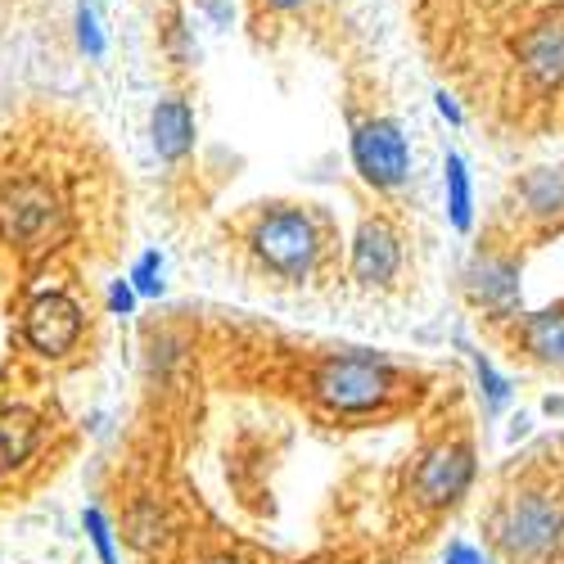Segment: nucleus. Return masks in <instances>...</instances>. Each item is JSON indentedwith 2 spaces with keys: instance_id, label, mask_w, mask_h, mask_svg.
<instances>
[{
  "instance_id": "2eb2a0df",
  "label": "nucleus",
  "mask_w": 564,
  "mask_h": 564,
  "mask_svg": "<svg viewBox=\"0 0 564 564\" xmlns=\"http://www.w3.org/2000/svg\"><path fill=\"white\" fill-rule=\"evenodd\" d=\"M172 538V520H167V510L154 501V497H135L122 514V542L140 555H154L163 551Z\"/></svg>"
},
{
  "instance_id": "9b49d317",
  "label": "nucleus",
  "mask_w": 564,
  "mask_h": 564,
  "mask_svg": "<svg viewBox=\"0 0 564 564\" xmlns=\"http://www.w3.org/2000/svg\"><path fill=\"white\" fill-rule=\"evenodd\" d=\"M150 140L163 163H181L195 150V109L185 96H163L150 113Z\"/></svg>"
},
{
  "instance_id": "4be33fe9",
  "label": "nucleus",
  "mask_w": 564,
  "mask_h": 564,
  "mask_svg": "<svg viewBox=\"0 0 564 564\" xmlns=\"http://www.w3.org/2000/svg\"><path fill=\"white\" fill-rule=\"evenodd\" d=\"M135 303H140V294L131 290V280H113V285H109V312L113 316H131Z\"/></svg>"
},
{
  "instance_id": "39448f33",
  "label": "nucleus",
  "mask_w": 564,
  "mask_h": 564,
  "mask_svg": "<svg viewBox=\"0 0 564 564\" xmlns=\"http://www.w3.org/2000/svg\"><path fill=\"white\" fill-rule=\"evenodd\" d=\"M352 167L375 191H398L411 176V145L393 118H366L352 127Z\"/></svg>"
},
{
  "instance_id": "9d476101",
  "label": "nucleus",
  "mask_w": 564,
  "mask_h": 564,
  "mask_svg": "<svg viewBox=\"0 0 564 564\" xmlns=\"http://www.w3.org/2000/svg\"><path fill=\"white\" fill-rule=\"evenodd\" d=\"M514 59H520V68L533 86H542V90L564 86V19L533 23L520 36V45H514Z\"/></svg>"
},
{
  "instance_id": "0eeeda50",
  "label": "nucleus",
  "mask_w": 564,
  "mask_h": 564,
  "mask_svg": "<svg viewBox=\"0 0 564 564\" xmlns=\"http://www.w3.org/2000/svg\"><path fill=\"white\" fill-rule=\"evenodd\" d=\"M86 330V316L68 294H41L23 312V339L41 357H68Z\"/></svg>"
},
{
  "instance_id": "393cba45",
  "label": "nucleus",
  "mask_w": 564,
  "mask_h": 564,
  "mask_svg": "<svg viewBox=\"0 0 564 564\" xmlns=\"http://www.w3.org/2000/svg\"><path fill=\"white\" fill-rule=\"evenodd\" d=\"M434 109H438V113H443L452 127H465V113H460V105L447 96V90H438V96H434Z\"/></svg>"
},
{
  "instance_id": "a878e982",
  "label": "nucleus",
  "mask_w": 564,
  "mask_h": 564,
  "mask_svg": "<svg viewBox=\"0 0 564 564\" xmlns=\"http://www.w3.org/2000/svg\"><path fill=\"white\" fill-rule=\"evenodd\" d=\"M262 10H271V14H294V10H303L307 0H258Z\"/></svg>"
},
{
  "instance_id": "4468645a",
  "label": "nucleus",
  "mask_w": 564,
  "mask_h": 564,
  "mask_svg": "<svg viewBox=\"0 0 564 564\" xmlns=\"http://www.w3.org/2000/svg\"><path fill=\"white\" fill-rule=\"evenodd\" d=\"M520 348H524L538 366L564 370V303L524 316V325H520Z\"/></svg>"
},
{
  "instance_id": "f8f14e48",
  "label": "nucleus",
  "mask_w": 564,
  "mask_h": 564,
  "mask_svg": "<svg viewBox=\"0 0 564 564\" xmlns=\"http://www.w3.org/2000/svg\"><path fill=\"white\" fill-rule=\"evenodd\" d=\"M514 204L538 226H551L564 217V167H533L514 181Z\"/></svg>"
},
{
  "instance_id": "6e6552de",
  "label": "nucleus",
  "mask_w": 564,
  "mask_h": 564,
  "mask_svg": "<svg viewBox=\"0 0 564 564\" xmlns=\"http://www.w3.org/2000/svg\"><path fill=\"white\" fill-rule=\"evenodd\" d=\"M402 271V235L384 217H366L352 235V280L361 290H389Z\"/></svg>"
},
{
  "instance_id": "1a4fd4ad",
  "label": "nucleus",
  "mask_w": 564,
  "mask_h": 564,
  "mask_svg": "<svg viewBox=\"0 0 564 564\" xmlns=\"http://www.w3.org/2000/svg\"><path fill=\"white\" fill-rule=\"evenodd\" d=\"M465 294L475 307H484L488 316H514L524 299V285H520V262L506 258V253H479L475 262L465 267Z\"/></svg>"
},
{
  "instance_id": "20e7f679",
  "label": "nucleus",
  "mask_w": 564,
  "mask_h": 564,
  "mask_svg": "<svg viewBox=\"0 0 564 564\" xmlns=\"http://www.w3.org/2000/svg\"><path fill=\"white\" fill-rule=\"evenodd\" d=\"M312 398L335 411V415H366L380 411L398 398V370L384 357L370 352H344V357H325L312 370Z\"/></svg>"
},
{
  "instance_id": "f03ea898",
  "label": "nucleus",
  "mask_w": 564,
  "mask_h": 564,
  "mask_svg": "<svg viewBox=\"0 0 564 564\" xmlns=\"http://www.w3.org/2000/svg\"><path fill=\"white\" fill-rule=\"evenodd\" d=\"M249 253L258 258L262 271H271L280 280H307L321 267L325 230H321L316 213H307L299 204H271L249 226Z\"/></svg>"
},
{
  "instance_id": "412c9836",
  "label": "nucleus",
  "mask_w": 564,
  "mask_h": 564,
  "mask_svg": "<svg viewBox=\"0 0 564 564\" xmlns=\"http://www.w3.org/2000/svg\"><path fill=\"white\" fill-rule=\"evenodd\" d=\"M167 55H172L176 64H191V59H195V36H191V28H185L181 14H176L172 28H167Z\"/></svg>"
},
{
  "instance_id": "5701e85b",
  "label": "nucleus",
  "mask_w": 564,
  "mask_h": 564,
  "mask_svg": "<svg viewBox=\"0 0 564 564\" xmlns=\"http://www.w3.org/2000/svg\"><path fill=\"white\" fill-rule=\"evenodd\" d=\"M443 564H488V555L475 546V542H452L443 551Z\"/></svg>"
},
{
  "instance_id": "6ab92c4d",
  "label": "nucleus",
  "mask_w": 564,
  "mask_h": 564,
  "mask_svg": "<svg viewBox=\"0 0 564 564\" xmlns=\"http://www.w3.org/2000/svg\"><path fill=\"white\" fill-rule=\"evenodd\" d=\"M73 28H77V45H82V55L86 59H105V32H100V19H96V10L86 6H77V14H73Z\"/></svg>"
},
{
  "instance_id": "bb28decb",
  "label": "nucleus",
  "mask_w": 564,
  "mask_h": 564,
  "mask_svg": "<svg viewBox=\"0 0 564 564\" xmlns=\"http://www.w3.org/2000/svg\"><path fill=\"white\" fill-rule=\"evenodd\" d=\"M199 564H245V560L240 555H204Z\"/></svg>"
},
{
  "instance_id": "423d86ee",
  "label": "nucleus",
  "mask_w": 564,
  "mask_h": 564,
  "mask_svg": "<svg viewBox=\"0 0 564 564\" xmlns=\"http://www.w3.org/2000/svg\"><path fill=\"white\" fill-rule=\"evenodd\" d=\"M475 447L460 438H443L420 456L411 475V497L425 510H452L469 488H475Z\"/></svg>"
},
{
  "instance_id": "a211bd4d",
  "label": "nucleus",
  "mask_w": 564,
  "mask_h": 564,
  "mask_svg": "<svg viewBox=\"0 0 564 564\" xmlns=\"http://www.w3.org/2000/svg\"><path fill=\"white\" fill-rule=\"evenodd\" d=\"M82 524L90 533V546H96L100 564H118V546H113V524H109V514L100 506H86L82 510Z\"/></svg>"
},
{
  "instance_id": "aec40b11",
  "label": "nucleus",
  "mask_w": 564,
  "mask_h": 564,
  "mask_svg": "<svg viewBox=\"0 0 564 564\" xmlns=\"http://www.w3.org/2000/svg\"><path fill=\"white\" fill-rule=\"evenodd\" d=\"M131 290L140 294V299H159L163 294V258L159 253H140V262L131 267Z\"/></svg>"
},
{
  "instance_id": "ddd939ff",
  "label": "nucleus",
  "mask_w": 564,
  "mask_h": 564,
  "mask_svg": "<svg viewBox=\"0 0 564 564\" xmlns=\"http://www.w3.org/2000/svg\"><path fill=\"white\" fill-rule=\"evenodd\" d=\"M41 447V420L28 406H0V475H14Z\"/></svg>"
},
{
  "instance_id": "f3484780",
  "label": "nucleus",
  "mask_w": 564,
  "mask_h": 564,
  "mask_svg": "<svg viewBox=\"0 0 564 564\" xmlns=\"http://www.w3.org/2000/svg\"><path fill=\"white\" fill-rule=\"evenodd\" d=\"M469 361H475V375H479V384H484V406H488V415H501V411L510 406L506 375H497V366H492L484 352H469Z\"/></svg>"
},
{
  "instance_id": "7ed1b4c3",
  "label": "nucleus",
  "mask_w": 564,
  "mask_h": 564,
  "mask_svg": "<svg viewBox=\"0 0 564 564\" xmlns=\"http://www.w3.org/2000/svg\"><path fill=\"white\" fill-rule=\"evenodd\" d=\"M68 235L64 195L45 176H14L0 185V240L23 258L51 253Z\"/></svg>"
},
{
  "instance_id": "f257e3e1",
  "label": "nucleus",
  "mask_w": 564,
  "mask_h": 564,
  "mask_svg": "<svg viewBox=\"0 0 564 564\" xmlns=\"http://www.w3.org/2000/svg\"><path fill=\"white\" fill-rule=\"evenodd\" d=\"M488 542L520 564H542L564 551V497L551 488L510 492L488 514Z\"/></svg>"
},
{
  "instance_id": "b1692460",
  "label": "nucleus",
  "mask_w": 564,
  "mask_h": 564,
  "mask_svg": "<svg viewBox=\"0 0 564 564\" xmlns=\"http://www.w3.org/2000/svg\"><path fill=\"white\" fill-rule=\"evenodd\" d=\"M199 14H204L213 28H230L235 6H230V0H199Z\"/></svg>"
},
{
  "instance_id": "dca6fc26",
  "label": "nucleus",
  "mask_w": 564,
  "mask_h": 564,
  "mask_svg": "<svg viewBox=\"0 0 564 564\" xmlns=\"http://www.w3.org/2000/svg\"><path fill=\"white\" fill-rule=\"evenodd\" d=\"M443 181H447V217L465 235L469 226H475V191H469V172H465V159L460 154H447L443 159Z\"/></svg>"
}]
</instances>
